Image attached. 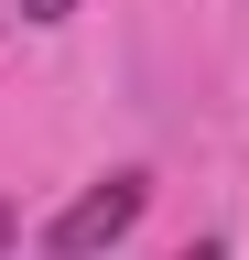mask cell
I'll return each mask as SVG.
<instances>
[{
    "label": "cell",
    "instance_id": "277c9868",
    "mask_svg": "<svg viewBox=\"0 0 249 260\" xmlns=\"http://www.w3.org/2000/svg\"><path fill=\"white\" fill-rule=\"evenodd\" d=\"M184 260H228V249H217V239H195V249H184Z\"/></svg>",
    "mask_w": 249,
    "mask_h": 260
},
{
    "label": "cell",
    "instance_id": "3957f363",
    "mask_svg": "<svg viewBox=\"0 0 249 260\" xmlns=\"http://www.w3.org/2000/svg\"><path fill=\"white\" fill-rule=\"evenodd\" d=\"M11 239H22V206H0V249H11Z\"/></svg>",
    "mask_w": 249,
    "mask_h": 260
},
{
    "label": "cell",
    "instance_id": "7a4b0ae2",
    "mask_svg": "<svg viewBox=\"0 0 249 260\" xmlns=\"http://www.w3.org/2000/svg\"><path fill=\"white\" fill-rule=\"evenodd\" d=\"M22 22H76V0H22Z\"/></svg>",
    "mask_w": 249,
    "mask_h": 260
},
{
    "label": "cell",
    "instance_id": "6da1fadb",
    "mask_svg": "<svg viewBox=\"0 0 249 260\" xmlns=\"http://www.w3.org/2000/svg\"><path fill=\"white\" fill-rule=\"evenodd\" d=\"M141 206H152V174H109V184H87L76 206L44 228V249H54V260H98V249H119V239L141 228Z\"/></svg>",
    "mask_w": 249,
    "mask_h": 260
}]
</instances>
